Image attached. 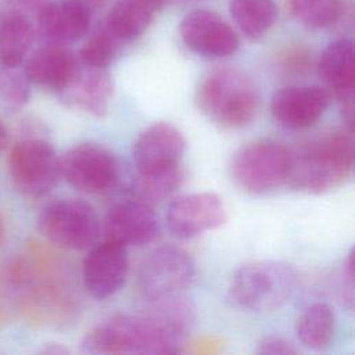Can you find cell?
<instances>
[{
	"label": "cell",
	"mask_w": 355,
	"mask_h": 355,
	"mask_svg": "<svg viewBox=\"0 0 355 355\" xmlns=\"http://www.w3.org/2000/svg\"><path fill=\"white\" fill-rule=\"evenodd\" d=\"M0 294L39 327L61 326L76 311L61 263L36 243L0 266Z\"/></svg>",
	"instance_id": "6da1fadb"
},
{
	"label": "cell",
	"mask_w": 355,
	"mask_h": 355,
	"mask_svg": "<svg viewBox=\"0 0 355 355\" xmlns=\"http://www.w3.org/2000/svg\"><path fill=\"white\" fill-rule=\"evenodd\" d=\"M184 334L153 311L144 315L121 313L94 326L82 341V351L97 355L175 354Z\"/></svg>",
	"instance_id": "7a4b0ae2"
},
{
	"label": "cell",
	"mask_w": 355,
	"mask_h": 355,
	"mask_svg": "<svg viewBox=\"0 0 355 355\" xmlns=\"http://www.w3.org/2000/svg\"><path fill=\"white\" fill-rule=\"evenodd\" d=\"M352 130H334L288 150L287 182L293 189L323 194L343 186L354 168Z\"/></svg>",
	"instance_id": "3957f363"
},
{
	"label": "cell",
	"mask_w": 355,
	"mask_h": 355,
	"mask_svg": "<svg viewBox=\"0 0 355 355\" xmlns=\"http://www.w3.org/2000/svg\"><path fill=\"white\" fill-rule=\"evenodd\" d=\"M201 112L223 128H243L257 115L259 92L243 71L219 67L208 72L196 94Z\"/></svg>",
	"instance_id": "277c9868"
},
{
	"label": "cell",
	"mask_w": 355,
	"mask_h": 355,
	"mask_svg": "<svg viewBox=\"0 0 355 355\" xmlns=\"http://www.w3.org/2000/svg\"><path fill=\"white\" fill-rule=\"evenodd\" d=\"M295 270L282 261H254L240 266L227 286V301L247 312H270L283 306L297 290Z\"/></svg>",
	"instance_id": "5b68a950"
},
{
	"label": "cell",
	"mask_w": 355,
	"mask_h": 355,
	"mask_svg": "<svg viewBox=\"0 0 355 355\" xmlns=\"http://www.w3.org/2000/svg\"><path fill=\"white\" fill-rule=\"evenodd\" d=\"M40 234L51 244L65 250L92 247L100 236L96 209L79 198H60L49 202L37 216Z\"/></svg>",
	"instance_id": "8992f818"
},
{
	"label": "cell",
	"mask_w": 355,
	"mask_h": 355,
	"mask_svg": "<svg viewBox=\"0 0 355 355\" xmlns=\"http://www.w3.org/2000/svg\"><path fill=\"white\" fill-rule=\"evenodd\" d=\"M7 165L15 190L26 198L44 197L61 176L54 147L40 137L18 140L10 150Z\"/></svg>",
	"instance_id": "52a82bcc"
},
{
	"label": "cell",
	"mask_w": 355,
	"mask_h": 355,
	"mask_svg": "<svg viewBox=\"0 0 355 355\" xmlns=\"http://www.w3.org/2000/svg\"><path fill=\"white\" fill-rule=\"evenodd\" d=\"M230 172L243 190L269 193L287 182L288 148L273 140L252 141L234 154Z\"/></svg>",
	"instance_id": "ba28073f"
},
{
	"label": "cell",
	"mask_w": 355,
	"mask_h": 355,
	"mask_svg": "<svg viewBox=\"0 0 355 355\" xmlns=\"http://www.w3.org/2000/svg\"><path fill=\"white\" fill-rule=\"evenodd\" d=\"M196 265L187 251L176 245H161L143 261L137 284L148 301H161L183 293L191 286Z\"/></svg>",
	"instance_id": "9c48e42d"
},
{
	"label": "cell",
	"mask_w": 355,
	"mask_h": 355,
	"mask_svg": "<svg viewBox=\"0 0 355 355\" xmlns=\"http://www.w3.org/2000/svg\"><path fill=\"white\" fill-rule=\"evenodd\" d=\"M60 173L73 189L100 194L116 186L121 168L111 150L94 143H80L60 158Z\"/></svg>",
	"instance_id": "30bf717a"
},
{
	"label": "cell",
	"mask_w": 355,
	"mask_h": 355,
	"mask_svg": "<svg viewBox=\"0 0 355 355\" xmlns=\"http://www.w3.org/2000/svg\"><path fill=\"white\" fill-rule=\"evenodd\" d=\"M165 220L173 237L187 240L225 225L227 211L223 200L215 193H193L173 200Z\"/></svg>",
	"instance_id": "8fae6325"
},
{
	"label": "cell",
	"mask_w": 355,
	"mask_h": 355,
	"mask_svg": "<svg viewBox=\"0 0 355 355\" xmlns=\"http://www.w3.org/2000/svg\"><path fill=\"white\" fill-rule=\"evenodd\" d=\"M126 248L108 239L92 247L82 266L83 286L92 297L105 300L125 286L129 272Z\"/></svg>",
	"instance_id": "7c38bea8"
},
{
	"label": "cell",
	"mask_w": 355,
	"mask_h": 355,
	"mask_svg": "<svg viewBox=\"0 0 355 355\" xmlns=\"http://www.w3.org/2000/svg\"><path fill=\"white\" fill-rule=\"evenodd\" d=\"M179 33L191 51L204 57L232 55L240 44L236 31L209 10H193L186 14L180 21Z\"/></svg>",
	"instance_id": "4fadbf2b"
},
{
	"label": "cell",
	"mask_w": 355,
	"mask_h": 355,
	"mask_svg": "<svg viewBox=\"0 0 355 355\" xmlns=\"http://www.w3.org/2000/svg\"><path fill=\"white\" fill-rule=\"evenodd\" d=\"M184 151L182 132L169 122H157L139 135L132 155L137 173H151L179 166Z\"/></svg>",
	"instance_id": "5bb4252c"
},
{
	"label": "cell",
	"mask_w": 355,
	"mask_h": 355,
	"mask_svg": "<svg viewBox=\"0 0 355 355\" xmlns=\"http://www.w3.org/2000/svg\"><path fill=\"white\" fill-rule=\"evenodd\" d=\"M331 93L322 86L293 85L277 90L270 100L273 118L287 129L312 126L327 110Z\"/></svg>",
	"instance_id": "9a60e30c"
},
{
	"label": "cell",
	"mask_w": 355,
	"mask_h": 355,
	"mask_svg": "<svg viewBox=\"0 0 355 355\" xmlns=\"http://www.w3.org/2000/svg\"><path fill=\"white\" fill-rule=\"evenodd\" d=\"M104 233L108 240L125 247H141L159 237L161 226L150 205L132 200L114 205L104 218Z\"/></svg>",
	"instance_id": "2e32d148"
},
{
	"label": "cell",
	"mask_w": 355,
	"mask_h": 355,
	"mask_svg": "<svg viewBox=\"0 0 355 355\" xmlns=\"http://www.w3.org/2000/svg\"><path fill=\"white\" fill-rule=\"evenodd\" d=\"M80 60L67 44L47 42L24 61V73L39 87L57 96L72 82L79 71Z\"/></svg>",
	"instance_id": "e0dca14e"
},
{
	"label": "cell",
	"mask_w": 355,
	"mask_h": 355,
	"mask_svg": "<svg viewBox=\"0 0 355 355\" xmlns=\"http://www.w3.org/2000/svg\"><path fill=\"white\" fill-rule=\"evenodd\" d=\"M94 0H49L36 15L47 42L69 44L87 35Z\"/></svg>",
	"instance_id": "ac0fdd59"
},
{
	"label": "cell",
	"mask_w": 355,
	"mask_h": 355,
	"mask_svg": "<svg viewBox=\"0 0 355 355\" xmlns=\"http://www.w3.org/2000/svg\"><path fill=\"white\" fill-rule=\"evenodd\" d=\"M112 94L114 82L108 68L90 67L80 61L79 71L58 94V98L68 107L85 111L96 118H104L108 114Z\"/></svg>",
	"instance_id": "d6986e66"
},
{
	"label": "cell",
	"mask_w": 355,
	"mask_h": 355,
	"mask_svg": "<svg viewBox=\"0 0 355 355\" xmlns=\"http://www.w3.org/2000/svg\"><path fill=\"white\" fill-rule=\"evenodd\" d=\"M320 79L333 90L340 111L349 114L354 111V43L351 39H337L326 46L318 62Z\"/></svg>",
	"instance_id": "ffe728a7"
},
{
	"label": "cell",
	"mask_w": 355,
	"mask_h": 355,
	"mask_svg": "<svg viewBox=\"0 0 355 355\" xmlns=\"http://www.w3.org/2000/svg\"><path fill=\"white\" fill-rule=\"evenodd\" d=\"M36 37L32 17L0 0V67L18 68L26 60Z\"/></svg>",
	"instance_id": "44dd1931"
},
{
	"label": "cell",
	"mask_w": 355,
	"mask_h": 355,
	"mask_svg": "<svg viewBox=\"0 0 355 355\" xmlns=\"http://www.w3.org/2000/svg\"><path fill=\"white\" fill-rule=\"evenodd\" d=\"M168 0H116L101 22L123 44L140 37Z\"/></svg>",
	"instance_id": "7402d4cb"
},
{
	"label": "cell",
	"mask_w": 355,
	"mask_h": 355,
	"mask_svg": "<svg viewBox=\"0 0 355 355\" xmlns=\"http://www.w3.org/2000/svg\"><path fill=\"white\" fill-rule=\"evenodd\" d=\"M336 316L326 302H313L300 315L295 333L301 344L313 351L326 349L334 337Z\"/></svg>",
	"instance_id": "603a6c76"
},
{
	"label": "cell",
	"mask_w": 355,
	"mask_h": 355,
	"mask_svg": "<svg viewBox=\"0 0 355 355\" xmlns=\"http://www.w3.org/2000/svg\"><path fill=\"white\" fill-rule=\"evenodd\" d=\"M229 11L239 31L251 40L265 36L279 15L275 0H230Z\"/></svg>",
	"instance_id": "cb8c5ba5"
},
{
	"label": "cell",
	"mask_w": 355,
	"mask_h": 355,
	"mask_svg": "<svg viewBox=\"0 0 355 355\" xmlns=\"http://www.w3.org/2000/svg\"><path fill=\"white\" fill-rule=\"evenodd\" d=\"M183 179L184 172L180 165L159 172L137 173L132 186V193L137 201L151 207L173 194L183 183Z\"/></svg>",
	"instance_id": "d4e9b609"
},
{
	"label": "cell",
	"mask_w": 355,
	"mask_h": 355,
	"mask_svg": "<svg viewBox=\"0 0 355 355\" xmlns=\"http://www.w3.org/2000/svg\"><path fill=\"white\" fill-rule=\"evenodd\" d=\"M345 0H290L294 18L308 29L331 28L345 15Z\"/></svg>",
	"instance_id": "484cf974"
},
{
	"label": "cell",
	"mask_w": 355,
	"mask_h": 355,
	"mask_svg": "<svg viewBox=\"0 0 355 355\" xmlns=\"http://www.w3.org/2000/svg\"><path fill=\"white\" fill-rule=\"evenodd\" d=\"M123 43L111 35L101 24L85 42L78 57L86 65L108 68L119 55Z\"/></svg>",
	"instance_id": "4316f807"
},
{
	"label": "cell",
	"mask_w": 355,
	"mask_h": 355,
	"mask_svg": "<svg viewBox=\"0 0 355 355\" xmlns=\"http://www.w3.org/2000/svg\"><path fill=\"white\" fill-rule=\"evenodd\" d=\"M29 98L31 82L24 71L0 67V101L12 108H18L25 105Z\"/></svg>",
	"instance_id": "83f0119b"
},
{
	"label": "cell",
	"mask_w": 355,
	"mask_h": 355,
	"mask_svg": "<svg viewBox=\"0 0 355 355\" xmlns=\"http://www.w3.org/2000/svg\"><path fill=\"white\" fill-rule=\"evenodd\" d=\"M261 355H294L297 354V348L287 340L276 336L265 337L257 349Z\"/></svg>",
	"instance_id": "f1b7e54d"
},
{
	"label": "cell",
	"mask_w": 355,
	"mask_h": 355,
	"mask_svg": "<svg viewBox=\"0 0 355 355\" xmlns=\"http://www.w3.org/2000/svg\"><path fill=\"white\" fill-rule=\"evenodd\" d=\"M7 4L29 17H36L49 0H6Z\"/></svg>",
	"instance_id": "f546056e"
},
{
	"label": "cell",
	"mask_w": 355,
	"mask_h": 355,
	"mask_svg": "<svg viewBox=\"0 0 355 355\" xmlns=\"http://www.w3.org/2000/svg\"><path fill=\"white\" fill-rule=\"evenodd\" d=\"M8 140H10V135H8V130L6 128V125L3 123V121L0 119V153L7 147L8 144Z\"/></svg>",
	"instance_id": "4dcf8cb0"
},
{
	"label": "cell",
	"mask_w": 355,
	"mask_h": 355,
	"mask_svg": "<svg viewBox=\"0 0 355 355\" xmlns=\"http://www.w3.org/2000/svg\"><path fill=\"white\" fill-rule=\"evenodd\" d=\"M43 352H46V354H67L68 349L61 347V345H58V344L57 345L51 344V347L49 345L46 349H43Z\"/></svg>",
	"instance_id": "1f68e13d"
},
{
	"label": "cell",
	"mask_w": 355,
	"mask_h": 355,
	"mask_svg": "<svg viewBox=\"0 0 355 355\" xmlns=\"http://www.w3.org/2000/svg\"><path fill=\"white\" fill-rule=\"evenodd\" d=\"M4 237H6V223H4V218H3V215L0 214V247L3 245Z\"/></svg>",
	"instance_id": "d6a6232c"
},
{
	"label": "cell",
	"mask_w": 355,
	"mask_h": 355,
	"mask_svg": "<svg viewBox=\"0 0 355 355\" xmlns=\"http://www.w3.org/2000/svg\"><path fill=\"white\" fill-rule=\"evenodd\" d=\"M4 322V316H3V313H1V311H0V324Z\"/></svg>",
	"instance_id": "836d02e7"
}]
</instances>
